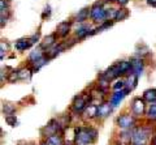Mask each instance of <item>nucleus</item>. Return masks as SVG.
<instances>
[{
    "label": "nucleus",
    "mask_w": 156,
    "mask_h": 145,
    "mask_svg": "<svg viewBox=\"0 0 156 145\" xmlns=\"http://www.w3.org/2000/svg\"><path fill=\"white\" fill-rule=\"evenodd\" d=\"M130 60H121V61H116L115 64H112L111 67H108L104 72H100V76H103L104 79H107L108 81H115L120 77L126 76L130 72Z\"/></svg>",
    "instance_id": "f257e3e1"
},
{
    "label": "nucleus",
    "mask_w": 156,
    "mask_h": 145,
    "mask_svg": "<svg viewBox=\"0 0 156 145\" xmlns=\"http://www.w3.org/2000/svg\"><path fill=\"white\" fill-rule=\"evenodd\" d=\"M74 145H92L98 139V129L91 125L74 127Z\"/></svg>",
    "instance_id": "f03ea898"
},
{
    "label": "nucleus",
    "mask_w": 156,
    "mask_h": 145,
    "mask_svg": "<svg viewBox=\"0 0 156 145\" xmlns=\"http://www.w3.org/2000/svg\"><path fill=\"white\" fill-rule=\"evenodd\" d=\"M133 137H131V145H147L152 139V127L151 125H135L131 129Z\"/></svg>",
    "instance_id": "7ed1b4c3"
},
{
    "label": "nucleus",
    "mask_w": 156,
    "mask_h": 145,
    "mask_svg": "<svg viewBox=\"0 0 156 145\" xmlns=\"http://www.w3.org/2000/svg\"><path fill=\"white\" fill-rule=\"evenodd\" d=\"M91 102V93L89 90V93H80L76 95L72 101L70 105V111L76 115H81L83 113V110L86 109V106Z\"/></svg>",
    "instance_id": "20e7f679"
},
{
    "label": "nucleus",
    "mask_w": 156,
    "mask_h": 145,
    "mask_svg": "<svg viewBox=\"0 0 156 145\" xmlns=\"http://www.w3.org/2000/svg\"><path fill=\"white\" fill-rule=\"evenodd\" d=\"M136 117L133 113H122L116 118V125L120 129H133L135 127Z\"/></svg>",
    "instance_id": "39448f33"
},
{
    "label": "nucleus",
    "mask_w": 156,
    "mask_h": 145,
    "mask_svg": "<svg viewBox=\"0 0 156 145\" xmlns=\"http://www.w3.org/2000/svg\"><path fill=\"white\" fill-rule=\"evenodd\" d=\"M60 132H64V128H62V125L60 124L57 118H52L50 122L41 129V136L43 139H47L48 136H52V135L60 133Z\"/></svg>",
    "instance_id": "423d86ee"
},
{
    "label": "nucleus",
    "mask_w": 156,
    "mask_h": 145,
    "mask_svg": "<svg viewBox=\"0 0 156 145\" xmlns=\"http://www.w3.org/2000/svg\"><path fill=\"white\" fill-rule=\"evenodd\" d=\"M90 17L91 20L96 22V24H103L104 21H107L105 18V9L103 7V3L101 2H96L92 4V7H90Z\"/></svg>",
    "instance_id": "0eeeda50"
},
{
    "label": "nucleus",
    "mask_w": 156,
    "mask_h": 145,
    "mask_svg": "<svg viewBox=\"0 0 156 145\" xmlns=\"http://www.w3.org/2000/svg\"><path fill=\"white\" fill-rule=\"evenodd\" d=\"M146 103H147V102L143 99V97H142V98H140V97H135V98H133V99H131V103H130L131 113H133L136 118L146 115V110H147V107H146Z\"/></svg>",
    "instance_id": "6e6552de"
},
{
    "label": "nucleus",
    "mask_w": 156,
    "mask_h": 145,
    "mask_svg": "<svg viewBox=\"0 0 156 145\" xmlns=\"http://www.w3.org/2000/svg\"><path fill=\"white\" fill-rule=\"evenodd\" d=\"M130 65H131L130 72H133V73L136 75L138 77L143 73L144 63H143V59H142V58H139V56L131 58V59H130Z\"/></svg>",
    "instance_id": "1a4fd4ad"
},
{
    "label": "nucleus",
    "mask_w": 156,
    "mask_h": 145,
    "mask_svg": "<svg viewBox=\"0 0 156 145\" xmlns=\"http://www.w3.org/2000/svg\"><path fill=\"white\" fill-rule=\"evenodd\" d=\"M112 109H113V106H112V103L109 102V101H104V102L99 106V109H98V117H96V119L104 120L105 118H108Z\"/></svg>",
    "instance_id": "9d476101"
},
{
    "label": "nucleus",
    "mask_w": 156,
    "mask_h": 145,
    "mask_svg": "<svg viewBox=\"0 0 156 145\" xmlns=\"http://www.w3.org/2000/svg\"><path fill=\"white\" fill-rule=\"evenodd\" d=\"M98 109H99V106H96L94 103H89L86 106V109L83 110V113H82V119L83 120H92V119H96L98 117Z\"/></svg>",
    "instance_id": "9b49d317"
},
{
    "label": "nucleus",
    "mask_w": 156,
    "mask_h": 145,
    "mask_svg": "<svg viewBox=\"0 0 156 145\" xmlns=\"http://www.w3.org/2000/svg\"><path fill=\"white\" fill-rule=\"evenodd\" d=\"M91 32L92 30H91L90 25H87L85 22H80V25H78L74 30V35L78 39H83V38L91 35Z\"/></svg>",
    "instance_id": "f8f14e48"
},
{
    "label": "nucleus",
    "mask_w": 156,
    "mask_h": 145,
    "mask_svg": "<svg viewBox=\"0 0 156 145\" xmlns=\"http://www.w3.org/2000/svg\"><path fill=\"white\" fill-rule=\"evenodd\" d=\"M90 93H91V103H94L96 106H100L105 101V98H104L105 93H103L101 90H99L96 86H95L94 89L90 90Z\"/></svg>",
    "instance_id": "ddd939ff"
},
{
    "label": "nucleus",
    "mask_w": 156,
    "mask_h": 145,
    "mask_svg": "<svg viewBox=\"0 0 156 145\" xmlns=\"http://www.w3.org/2000/svg\"><path fill=\"white\" fill-rule=\"evenodd\" d=\"M125 83H126L125 89L130 93V91H133L136 88V84H138V76L134 75L133 72H129V73L125 76Z\"/></svg>",
    "instance_id": "4468645a"
},
{
    "label": "nucleus",
    "mask_w": 156,
    "mask_h": 145,
    "mask_svg": "<svg viewBox=\"0 0 156 145\" xmlns=\"http://www.w3.org/2000/svg\"><path fill=\"white\" fill-rule=\"evenodd\" d=\"M126 94H129V91L126 90V89H121V90H116L113 94H111V97H109V102L112 103V106H117L119 105L121 101H122L125 97H126Z\"/></svg>",
    "instance_id": "2eb2a0df"
},
{
    "label": "nucleus",
    "mask_w": 156,
    "mask_h": 145,
    "mask_svg": "<svg viewBox=\"0 0 156 145\" xmlns=\"http://www.w3.org/2000/svg\"><path fill=\"white\" fill-rule=\"evenodd\" d=\"M70 26H72V21H62L57 25L56 28V34L57 37L65 38L70 32Z\"/></svg>",
    "instance_id": "dca6fc26"
},
{
    "label": "nucleus",
    "mask_w": 156,
    "mask_h": 145,
    "mask_svg": "<svg viewBox=\"0 0 156 145\" xmlns=\"http://www.w3.org/2000/svg\"><path fill=\"white\" fill-rule=\"evenodd\" d=\"M33 45H34V43L30 39V37H29V38H20V39L16 41V43H14V48H16L17 51H26Z\"/></svg>",
    "instance_id": "f3484780"
},
{
    "label": "nucleus",
    "mask_w": 156,
    "mask_h": 145,
    "mask_svg": "<svg viewBox=\"0 0 156 145\" xmlns=\"http://www.w3.org/2000/svg\"><path fill=\"white\" fill-rule=\"evenodd\" d=\"M56 37H57L56 33H53V34H50V35L44 37V38H43V41L41 42V47L44 51L50 50L51 47H53V46L56 45Z\"/></svg>",
    "instance_id": "a211bd4d"
},
{
    "label": "nucleus",
    "mask_w": 156,
    "mask_h": 145,
    "mask_svg": "<svg viewBox=\"0 0 156 145\" xmlns=\"http://www.w3.org/2000/svg\"><path fill=\"white\" fill-rule=\"evenodd\" d=\"M43 56H46L44 50H43V48L39 46L38 48H35V50H33V51L30 52V55H29V58H27V60L30 61V64H31V63H35L37 60L42 59Z\"/></svg>",
    "instance_id": "6ab92c4d"
},
{
    "label": "nucleus",
    "mask_w": 156,
    "mask_h": 145,
    "mask_svg": "<svg viewBox=\"0 0 156 145\" xmlns=\"http://www.w3.org/2000/svg\"><path fill=\"white\" fill-rule=\"evenodd\" d=\"M90 9L91 8H89V7H85V8H82L81 11H78V13L74 16V21L76 22H85L87 18L90 17Z\"/></svg>",
    "instance_id": "aec40b11"
},
{
    "label": "nucleus",
    "mask_w": 156,
    "mask_h": 145,
    "mask_svg": "<svg viewBox=\"0 0 156 145\" xmlns=\"http://www.w3.org/2000/svg\"><path fill=\"white\" fill-rule=\"evenodd\" d=\"M64 132H60V133H55L52 136H48L46 140L51 145H65V140H64V136H62Z\"/></svg>",
    "instance_id": "412c9836"
},
{
    "label": "nucleus",
    "mask_w": 156,
    "mask_h": 145,
    "mask_svg": "<svg viewBox=\"0 0 156 145\" xmlns=\"http://www.w3.org/2000/svg\"><path fill=\"white\" fill-rule=\"evenodd\" d=\"M143 99L147 103L156 102V88H150L143 91Z\"/></svg>",
    "instance_id": "4be33fe9"
},
{
    "label": "nucleus",
    "mask_w": 156,
    "mask_h": 145,
    "mask_svg": "<svg viewBox=\"0 0 156 145\" xmlns=\"http://www.w3.org/2000/svg\"><path fill=\"white\" fill-rule=\"evenodd\" d=\"M109 84H111V81H108L107 79H104L103 76H100L99 75V77H98V84H96V88L99 89V90H101L103 93H105L107 94V91L109 90Z\"/></svg>",
    "instance_id": "5701e85b"
},
{
    "label": "nucleus",
    "mask_w": 156,
    "mask_h": 145,
    "mask_svg": "<svg viewBox=\"0 0 156 145\" xmlns=\"http://www.w3.org/2000/svg\"><path fill=\"white\" fill-rule=\"evenodd\" d=\"M131 137H133V132H131V129H122V131L119 133V139L125 145H131Z\"/></svg>",
    "instance_id": "b1692460"
},
{
    "label": "nucleus",
    "mask_w": 156,
    "mask_h": 145,
    "mask_svg": "<svg viewBox=\"0 0 156 145\" xmlns=\"http://www.w3.org/2000/svg\"><path fill=\"white\" fill-rule=\"evenodd\" d=\"M34 71L31 67H23V68L18 69V79L20 80H29L33 76Z\"/></svg>",
    "instance_id": "393cba45"
},
{
    "label": "nucleus",
    "mask_w": 156,
    "mask_h": 145,
    "mask_svg": "<svg viewBox=\"0 0 156 145\" xmlns=\"http://www.w3.org/2000/svg\"><path fill=\"white\" fill-rule=\"evenodd\" d=\"M135 55L143 59V58L150 55V48L146 46L144 43H139V45H136V47H135Z\"/></svg>",
    "instance_id": "a878e982"
},
{
    "label": "nucleus",
    "mask_w": 156,
    "mask_h": 145,
    "mask_svg": "<svg viewBox=\"0 0 156 145\" xmlns=\"http://www.w3.org/2000/svg\"><path fill=\"white\" fill-rule=\"evenodd\" d=\"M50 60H51V59H50V58H48V56L46 55V56H43L42 59L37 60L35 63H31V64H30V67L33 68V71H34V72H37V71H39V69H41L42 67H44L46 64H48V61H50Z\"/></svg>",
    "instance_id": "bb28decb"
},
{
    "label": "nucleus",
    "mask_w": 156,
    "mask_h": 145,
    "mask_svg": "<svg viewBox=\"0 0 156 145\" xmlns=\"http://www.w3.org/2000/svg\"><path fill=\"white\" fill-rule=\"evenodd\" d=\"M130 16V12H129V9L128 8H125V7H121L117 9V14H116V21H124L126 20Z\"/></svg>",
    "instance_id": "cd10ccee"
},
{
    "label": "nucleus",
    "mask_w": 156,
    "mask_h": 145,
    "mask_svg": "<svg viewBox=\"0 0 156 145\" xmlns=\"http://www.w3.org/2000/svg\"><path fill=\"white\" fill-rule=\"evenodd\" d=\"M146 117L148 120H156V102L150 103L147 110H146Z\"/></svg>",
    "instance_id": "c85d7f7f"
},
{
    "label": "nucleus",
    "mask_w": 156,
    "mask_h": 145,
    "mask_svg": "<svg viewBox=\"0 0 156 145\" xmlns=\"http://www.w3.org/2000/svg\"><path fill=\"white\" fill-rule=\"evenodd\" d=\"M125 85H126V83H125V76H124V77H120V79H117L115 81V84L111 85V89L113 90V91L121 90V89H125Z\"/></svg>",
    "instance_id": "c756f323"
},
{
    "label": "nucleus",
    "mask_w": 156,
    "mask_h": 145,
    "mask_svg": "<svg viewBox=\"0 0 156 145\" xmlns=\"http://www.w3.org/2000/svg\"><path fill=\"white\" fill-rule=\"evenodd\" d=\"M116 14H117V9H115V8L105 9V18H107V21H116Z\"/></svg>",
    "instance_id": "7c9ffc66"
},
{
    "label": "nucleus",
    "mask_w": 156,
    "mask_h": 145,
    "mask_svg": "<svg viewBox=\"0 0 156 145\" xmlns=\"http://www.w3.org/2000/svg\"><path fill=\"white\" fill-rule=\"evenodd\" d=\"M3 113L4 115H11L16 113V107L12 103H3Z\"/></svg>",
    "instance_id": "2f4dec72"
},
{
    "label": "nucleus",
    "mask_w": 156,
    "mask_h": 145,
    "mask_svg": "<svg viewBox=\"0 0 156 145\" xmlns=\"http://www.w3.org/2000/svg\"><path fill=\"white\" fill-rule=\"evenodd\" d=\"M5 122L8 125H11V127H16L17 125V118L14 114H11V115H5Z\"/></svg>",
    "instance_id": "473e14b6"
},
{
    "label": "nucleus",
    "mask_w": 156,
    "mask_h": 145,
    "mask_svg": "<svg viewBox=\"0 0 156 145\" xmlns=\"http://www.w3.org/2000/svg\"><path fill=\"white\" fill-rule=\"evenodd\" d=\"M7 80L9 81V83H16L18 79V69H11V73H8V77Z\"/></svg>",
    "instance_id": "72a5a7b5"
},
{
    "label": "nucleus",
    "mask_w": 156,
    "mask_h": 145,
    "mask_svg": "<svg viewBox=\"0 0 156 145\" xmlns=\"http://www.w3.org/2000/svg\"><path fill=\"white\" fill-rule=\"evenodd\" d=\"M8 48H9V45L5 41L0 42V56H2V59H4V54L8 51Z\"/></svg>",
    "instance_id": "f704fd0d"
},
{
    "label": "nucleus",
    "mask_w": 156,
    "mask_h": 145,
    "mask_svg": "<svg viewBox=\"0 0 156 145\" xmlns=\"http://www.w3.org/2000/svg\"><path fill=\"white\" fill-rule=\"evenodd\" d=\"M51 16V7L50 6H46L44 7V11H43V13H42V18L43 20H46V18H48Z\"/></svg>",
    "instance_id": "c9c22d12"
},
{
    "label": "nucleus",
    "mask_w": 156,
    "mask_h": 145,
    "mask_svg": "<svg viewBox=\"0 0 156 145\" xmlns=\"http://www.w3.org/2000/svg\"><path fill=\"white\" fill-rule=\"evenodd\" d=\"M109 145H125L120 139H112L109 141Z\"/></svg>",
    "instance_id": "e433bc0d"
},
{
    "label": "nucleus",
    "mask_w": 156,
    "mask_h": 145,
    "mask_svg": "<svg viewBox=\"0 0 156 145\" xmlns=\"http://www.w3.org/2000/svg\"><path fill=\"white\" fill-rule=\"evenodd\" d=\"M116 3H119V4H120V6H121V7H125V6H126V4H128V3H129V0H116Z\"/></svg>",
    "instance_id": "4c0bfd02"
},
{
    "label": "nucleus",
    "mask_w": 156,
    "mask_h": 145,
    "mask_svg": "<svg viewBox=\"0 0 156 145\" xmlns=\"http://www.w3.org/2000/svg\"><path fill=\"white\" fill-rule=\"evenodd\" d=\"M39 145H51V144H50V143H48V141H47V140H46V139H43V140H42V141H41V144H39Z\"/></svg>",
    "instance_id": "58836bf2"
},
{
    "label": "nucleus",
    "mask_w": 156,
    "mask_h": 145,
    "mask_svg": "<svg viewBox=\"0 0 156 145\" xmlns=\"http://www.w3.org/2000/svg\"><path fill=\"white\" fill-rule=\"evenodd\" d=\"M151 145H156V135L152 139H151Z\"/></svg>",
    "instance_id": "ea45409f"
},
{
    "label": "nucleus",
    "mask_w": 156,
    "mask_h": 145,
    "mask_svg": "<svg viewBox=\"0 0 156 145\" xmlns=\"http://www.w3.org/2000/svg\"><path fill=\"white\" fill-rule=\"evenodd\" d=\"M112 2H116V0H101V3H112Z\"/></svg>",
    "instance_id": "a19ab883"
}]
</instances>
